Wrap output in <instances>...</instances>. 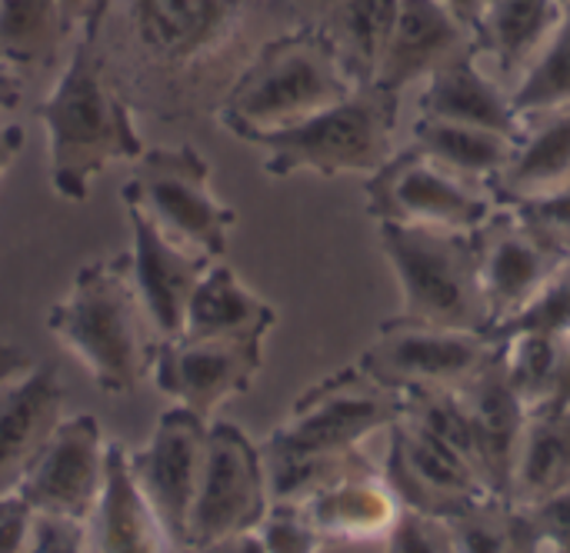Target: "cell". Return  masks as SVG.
<instances>
[{"instance_id": "obj_1", "label": "cell", "mask_w": 570, "mask_h": 553, "mask_svg": "<svg viewBox=\"0 0 570 553\" xmlns=\"http://www.w3.org/2000/svg\"><path fill=\"white\" fill-rule=\"evenodd\" d=\"M47 330L114 397L137 391L150 377L164 344L147 317L127 254L80 267L70 290L47 310Z\"/></svg>"}, {"instance_id": "obj_51", "label": "cell", "mask_w": 570, "mask_h": 553, "mask_svg": "<svg viewBox=\"0 0 570 553\" xmlns=\"http://www.w3.org/2000/svg\"><path fill=\"white\" fill-rule=\"evenodd\" d=\"M30 553H33V547H30Z\"/></svg>"}, {"instance_id": "obj_3", "label": "cell", "mask_w": 570, "mask_h": 553, "mask_svg": "<svg viewBox=\"0 0 570 553\" xmlns=\"http://www.w3.org/2000/svg\"><path fill=\"white\" fill-rule=\"evenodd\" d=\"M357 83L344 70L321 23H301L267 40L240 70L224 97V127L247 140L307 120L317 110L341 103Z\"/></svg>"}, {"instance_id": "obj_50", "label": "cell", "mask_w": 570, "mask_h": 553, "mask_svg": "<svg viewBox=\"0 0 570 553\" xmlns=\"http://www.w3.org/2000/svg\"><path fill=\"white\" fill-rule=\"evenodd\" d=\"M568 254H570V244H568Z\"/></svg>"}, {"instance_id": "obj_28", "label": "cell", "mask_w": 570, "mask_h": 553, "mask_svg": "<svg viewBox=\"0 0 570 553\" xmlns=\"http://www.w3.org/2000/svg\"><path fill=\"white\" fill-rule=\"evenodd\" d=\"M424 157L441 164L444 170L474 180V184H494V177L508 167L514 157L518 140L481 130V127H464V124H448L434 117H417L414 120V140H411Z\"/></svg>"}, {"instance_id": "obj_18", "label": "cell", "mask_w": 570, "mask_h": 553, "mask_svg": "<svg viewBox=\"0 0 570 553\" xmlns=\"http://www.w3.org/2000/svg\"><path fill=\"white\" fill-rule=\"evenodd\" d=\"M127 454V447L107 444L104 491L83 524L87 553H194L147 504Z\"/></svg>"}, {"instance_id": "obj_21", "label": "cell", "mask_w": 570, "mask_h": 553, "mask_svg": "<svg viewBox=\"0 0 570 553\" xmlns=\"http://www.w3.org/2000/svg\"><path fill=\"white\" fill-rule=\"evenodd\" d=\"M421 117L494 130L511 140H521L528 130V117H521L511 93H504V87L481 70L478 53L461 57L428 77L421 93Z\"/></svg>"}, {"instance_id": "obj_26", "label": "cell", "mask_w": 570, "mask_h": 553, "mask_svg": "<svg viewBox=\"0 0 570 553\" xmlns=\"http://www.w3.org/2000/svg\"><path fill=\"white\" fill-rule=\"evenodd\" d=\"M570 184V107L551 110L548 124L524 130L508 167L494 177L491 190L501 207L551 197Z\"/></svg>"}, {"instance_id": "obj_35", "label": "cell", "mask_w": 570, "mask_h": 553, "mask_svg": "<svg viewBox=\"0 0 570 553\" xmlns=\"http://www.w3.org/2000/svg\"><path fill=\"white\" fill-rule=\"evenodd\" d=\"M257 534H261L267 553H321L324 547V537L314 531V524L301 504L271 501Z\"/></svg>"}, {"instance_id": "obj_34", "label": "cell", "mask_w": 570, "mask_h": 553, "mask_svg": "<svg viewBox=\"0 0 570 553\" xmlns=\"http://www.w3.org/2000/svg\"><path fill=\"white\" fill-rule=\"evenodd\" d=\"M518 330H541L554 337H570V254L568 260L554 270V277L544 284V290L511 320L488 330V337H504Z\"/></svg>"}, {"instance_id": "obj_27", "label": "cell", "mask_w": 570, "mask_h": 553, "mask_svg": "<svg viewBox=\"0 0 570 553\" xmlns=\"http://www.w3.org/2000/svg\"><path fill=\"white\" fill-rule=\"evenodd\" d=\"M570 487V407H541L528 414L508 501L534 507Z\"/></svg>"}, {"instance_id": "obj_41", "label": "cell", "mask_w": 570, "mask_h": 553, "mask_svg": "<svg viewBox=\"0 0 570 553\" xmlns=\"http://www.w3.org/2000/svg\"><path fill=\"white\" fill-rule=\"evenodd\" d=\"M60 3V17H63V30L73 33L77 27H83V40H94L100 30V17L107 13L110 0H57Z\"/></svg>"}, {"instance_id": "obj_23", "label": "cell", "mask_w": 570, "mask_h": 553, "mask_svg": "<svg viewBox=\"0 0 570 553\" xmlns=\"http://www.w3.org/2000/svg\"><path fill=\"white\" fill-rule=\"evenodd\" d=\"M234 0H130L140 43L164 60L184 63L220 40L230 27Z\"/></svg>"}, {"instance_id": "obj_43", "label": "cell", "mask_w": 570, "mask_h": 553, "mask_svg": "<svg viewBox=\"0 0 570 553\" xmlns=\"http://www.w3.org/2000/svg\"><path fill=\"white\" fill-rule=\"evenodd\" d=\"M20 150H23V130L17 124H0V177L10 170Z\"/></svg>"}, {"instance_id": "obj_33", "label": "cell", "mask_w": 570, "mask_h": 553, "mask_svg": "<svg viewBox=\"0 0 570 553\" xmlns=\"http://www.w3.org/2000/svg\"><path fill=\"white\" fill-rule=\"evenodd\" d=\"M511 100L521 117L570 107V0L564 3V17L554 37L538 53V60L524 70Z\"/></svg>"}, {"instance_id": "obj_4", "label": "cell", "mask_w": 570, "mask_h": 553, "mask_svg": "<svg viewBox=\"0 0 570 553\" xmlns=\"http://www.w3.org/2000/svg\"><path fill=\"white\" fill-rule=\"evenodd\" d=\"M401 117V93L377 83H357L341 103L311 113L301 124L254 134L247 144L264 150L271 177L294 174H364L371 177L394 154V130Z\"/></svg>"}, {"instance_id": "obj_42", "label": "cell", "mask_w": 570, "mask_h": 553, "mask_svg": "<svg viewBox=\"0 0 570 553\" xmlns=\"http://www.w3.org/2000/svg\"><path fill=\"white\" fill-rule=\"evenodd\" d=\"M194 553H267L264 551V541L257 531H244V534H230V537H220V541H210L204 547H197Z\"/></svg>"}, {"instance_id": "obj_45", "label": "cell", "mask_w": 570, "mask_h": 553, "mask_svg": "<svg viewBox=\"0 0 570 553\" xmlns=\"http://www.w3.org/2000/svg\"><path fill=\"white\" fill-rule=\"evenodd\" d=\"M17 103H20V83L0 60V110H13Z\"/></svg>"}, {"instance_id": "obj_12", "label": "cell", "mask_w": 570, "mask_h": 553, "mask_svg": "<svg viewBox=\"0 0 570 553\" xmlns=\"http://www.w3.org/2000/svg\"><path fill=\"white\" fill-rule=\"evenodd\" d=\"M481 290L488 300V330L521 314L568 260V250L528 224L514 207H498L478 230Z\"/></svg>"}, {"instance_id": "obj_8", "label": "cell", "mask_w": 570, "mask_h": 553, "mask_svg": "<svg viewBox=\"0 0 570 553\" xmlns=\"http://www.w3.org/2000/svg\"><path fill=\"white\" fill-rule=\"evenodd\" d=\"M494 350V340L481 330H454L397 314L377 327L357 367L381 387L411 397L461 391L491 364Z\"/></svg>"}, {"instance_id": "obj_19", "label": "cell", "mask_w": 570, "mask_h": 553, "mask_svg": "<svg viewBox=\"0 0 570 553\" xmlns=\"http://www.w3.org/2000/svg\"><path fill=\"white\" fill-rule=\"evenodd\" d=\"M63 421V384L50 364L0 384V497L13 494Z\"/></svg>"}, {"instance_id": "obj_16", "label": "cell", "mask_w": 570, "mask_h": 553, "mask_svg": "<svg viewBox=\"0 0 570 553\" xmlns=\"http://www.w3.org/2000/svg\"><path fill=\"white\" fill-rule=\"evenodd\" d=\"M474 53L481 57L474 30L441 0H401L374 83L404 93L414 80H428L441 67Z\"/></svg>"}, {"instance_id": "obj_48", "label": "cell", "mask_w": 570, "mask_h": 553, "mask_svg": "<svg viewBox=\"0 0 570 553\" xmlns=\"http://www.w3.org/2000/svg\"><path fill=\"white\" fill-rule=\"evenodd\" d=\"M307 3H311V7L317 10V20H321V17H324V13H327L331 7H334V0H307ZM317 20H314V23H317Z\"/></svg>"}, {"instance_id": "obj_44", "label": "cell", "mask_w": 570, "mask_h": 553, "mask_svg": "<svg viewBox=\"0 0 570 553\" xmlns=\"http://www.w3.org/2000/svg\"><path fill=\"white\" fill-rule=\"evenodd\" d=\"M27 367H30V357H27L20 347H13V344H3V340H0V384H7L10 377L23 374Z\"/></svg>"}, {"instance_id": "obj_17", "label": "cell", "mask_w": 570, "mask_h": 553, "mask_svg": "<svg viewBox=\"0 0 570 553\" xmlns=\"http://www.w3.org/2000/svg\"><path fill=\"white\" fill-rule=\"evenodd\" d=\"M127 220H130V240H134L127 254L134 284L140 290V300L160 340H174L184 330L187 300L214 260L170 240L137 210H127Z\"/></svg>"}, {"instance_id": "obj_6", "label": "cell", "mask_w": 570, "mask_h": 553, "mask_svg": "<svg viewBox=\"0 0 570 553\" xmlns=\"http://www.w3.org/2000/svg\"><path fill=\"white\" fill-rule=\"evenodd\" d=\"M404 414V397L371 381L357 364L344 367L297 397L287 421L264 441V464L341 461L387 431Z\"/></svg>"}, {"instance_id": "obj_7", "label": "cell", "mask_w": 570, "mask_h": 553, "mask_svg": "<svg viewBox=\"0 0 570 553\" xmlns=\"http://www.w3.org/2000/svg\"><path fill=\"white\" fill-rule=\"evenodd\" d=\"M120 197L127 210L144 214L170 240L210 260L227 254L237 214L217 200L210 187V164L197 147L184 144L144 150L134 160V174L127 177Z\"/></svg>"}, {"instance_id": "obj_13", "label": "cell", "mask_w": 570, "mask_h": 553, "mask_svg": "<svg viewBox=\"0 0 570 553\" xmlns=\"http://www.w3.org/2000/svg\"><path fill=\"white\" fill-rule=\"evenodd\" d=\"M107 444L94 414L63 417L23 474L17 494L33 507L37 517L87 524L104 491Z\"/></svg>"}, {"instance_id": "obj_31", "label": "cell", "mask_w": 570, "mask_h": 553, "mask_svg": "<svg viewBox=\"0 0 570 553\" xmlns=\"http://www.w3.org/2000/svg\"><path fill=\"white\" fill-rule=\"evenodd\" d=\"M498 347V361L504 367L508 384L524 401L528 411H541L554 401L568 337L541 334V330H518L504 337H491Z\"/></svg>"}, {"instance_id": "obj_52", "label": "cell", "mask_w": 570, "mask_h": 553, "mask_svg": "<svg viewBox=\"0 0 570 553\" xmlns=\"http://www.w3.org/2000/svg\"><path fill=\"white\" fill-rule=\"evenodd\" d=\"M564 3H568V0H564Z\"/></svg>"}, {"instance_id": "obj_29", "label": "cell", "mask_w": 570, "mask_h": 553, "mask_svg": "<svg viewBox=\"0 0 570 553\" xmlns=\"http://www.w3.org/2000/svg\"><path fill=\"white\" fill-rule=\"evenodd\" d=\"M401 0H334L317 20L354 83H374Z\"/></svg>"}, {"instance_id": "obj_15", "label": "cell", "mask_w": 570, "mask_h": 553, "mask_svg": "<svg viewBox=\"0 0 570 553\" xmlns=\"http://www.w3.org/2000/svg\"><path fill=\"white\" fill-rule=\"evenodd\" d=\"M204 441H207V421L177 404L160 414L150 441L140 451L127 454L140 494L184 544H187V517L200 477V461H204Z\"/></svg>"}, {"instance_id": "obj_37", "label": "cell", "mask_w": 570, "mask_h": 553, "mask_svg": "<svg viewBox=\"0 0 570 553\" xmlns=\"http://www.w3.org/2000/svg\"><path fill=\"white\" fill-rule=\"evenodd\" d=\"M37 531L33 507L13 491L0 497V553H30Z\"/></svg>"}, {"instance_id": "obj_38", "label": "cell", "mask_w": 570, "mask_h": 553, "mask_svg": "<svg viewBox=\"0 0 570 553\" xmlns=\"http://www.w3.org/2000/svg\"><path fill=\"white\" fill-rule=\"evenodd\" d=\"M528 224H534L541 234H548L551 240H558L564 250L570 244V184L564 190L551 194V197H541V200H531V204H518L514 207Z\"/></svg>"}, {"instance_id": "obj_49", "label": "cell", "mask_w": 570, "mask_h": 553, "mask_svg": "<svg viewBox=\"0 0 570 553\" xmlns=\"http://www.w3.org/2000/svg\"><path fill=\"white\" fill-rule=\"evenodd\" d=\"M544 553H570V544H548Z\"/></svg>"}, {"instance_id": "obj_47", "label": "cell", "mask_w": 570, "mask_h": 553, "mask_svg": "<svg viewBox=\"0 0 570 553\" xmlns=\"http://www.w3.org/2000/svg\"><path fill=\"white\" fill-rule=\"evenodd\" d=\"M548 407H554V411H561V407H570V337H568V350H564V367H561V381H558L554 401H551Z\"/></svg>"}, {"instance_id": "obj_36", "label": "cell", "mask_w": 570, "mask_h": 553, "mask_svg": "<svg viewBox=\"0 0 570 553\" xmlns=\"http://www.w3.org/2000/svg\"><path fill=\"white\" fill-rule=\"evenodd\" d=\"M384 541L387 553H454L448 524L417 511H401L397 524Z\"/></svg>"}, {"instance_id": "obj_5", "label": "cell", "mask_w": 570, "mask_h": 553, "mask_svg": "<svg viewBox=\"0 0 570 553\" xmlns=\"http://www.w3.org/2000/svg\"><path fill=\"white\" fill-rule=\"evenodd\" d=\"M377 240L384 260L397 277L404 317L488 334L491 317L481 290L474 234L444 227L377 224Z\"/></svg>"}, {"instance_id": "obj_25", "label": "cell", "mask_w": 570, "mask_h": 553, "mask_svg": "<svg viewBox=\"0 0 570 553\" xmlns=\"http://www.w3.org/2000/svg\"><path fill=\"white\" fill-rule=\"evenodd\" d=\"M277 324V310L257 297L227 264H210L187 300L180 337H250L264 340Z\"/></svg>"}, {"instance_id": "obj_9", "label": "cell", "mask_w": 570, "mask_h": 553, "mask_svg": "<svg viewBox=\"0 0 570 553\" xmlns=\"http://www.w3.org/2000/svg\"><path fill=\"white\" fill-rule=\"evenodd\" d=\"M498 197L488 184L464 180L414 144L391 154L364 184V210L377 224H411V227H444L474 234L494 210Z\"/></svg>"}, {"instance_id": "obj_22", "label": "cell", "mask_w": 570, "mask_h": 553, "mask_svg": "<svg viewBox=\"0 0 570 553\" xmlns=\"http://www.w3.org/2000/svg\"><path fill=\"white\" fill-rule=\"evenodd\" d=\"M311 517L314 531L334 544H371L384 541L391 527L401 517V501L387 487L381 467L351 474L324 491H317L311 501L301 504Z\"/></svg>"}, {"instance_id": "obj_10", "label": "cell", "mask_w": 570, "mask_h": 553, "mask_svg": "<svg viewBox=\"0 0 570 553\" xmlns=\"http://www.w3.org/2000/svg\"><path fill=\"white\" fill-rule=\"evenodd\" d=\"M271 507L267 471L261 447L234 424H207L200 477L187 517V544L190 551L257 531Z\"/></svg>"}, {"instance_id": "obj_30", "label": "cell", "mask_w": 570, "mask_h": 553, "mask_svg": "<svg viewBox=\"0 0 570 553\" xmlns=\"http://www.w3.org/2000/svg\"><path fill=\"white\" fill-rule=\"evenodd\" d=\"M454 553H544L548 541L534 517L511 501H488L474 511L448 517Z\"/></svg>"}, {"instance_id": "obj_32", "label": "cell", "mask_w": 570, "mask_h": 553, "mask_svg": "<svg viewBox=\"0 0 570 553\" xmlns=\"http://www.w3.org/2000/svg\"><path fill=\"white\" fill-rule=\"evenodd\" d=\"M63 30L57 0H0V60L40 67L60 53Z\"/></svg>"}, {"instance_id": "obj_40", "label": "cell", "mask_w": 570, "mask_h": 553, "mask_svg": "<svg viewBox=\"0 0 570 553\" xmlns=\"http://www.w3.org/2000/svg\"><path fill=\"white\" fill-rule=\"evenodd\" d=\"M524 511L534 517V524L548 544H570V487L534 507H524Z\"/></svg>"}, {"instance_id": "obj_14", "label": "cell", "mask_w": 570, "mask_h": 553, "mask_svg": "<svg viewBox=\"0 0 570 553\" xmlns=\"http://www.w3.org/2000/svg\"><path fill=\"white\" fill-rule=\"evenodd\" d=\"M264 367V340L250 337H174L154 361V384L180 407L210 421L220 404L247 394Z\"/></svg>"}, {"instance_id": "obj_20", "label": "cell", "mask_w": 570, "mask_h": 553, "mask_svg": "<svg viewBox=\"0 0 570 553\" xmlns=\"http://www.w3.org/2000/svg\"><path fill=\"white\" fill-rule=\"evenodd\" d=\"M461 397L468 404L481 477H484V484L491 487L494 497L508 501L511 471H514L521 434H524V424H528L531 411L524 407V401L508 384L504 367L498 361V350H494L491 364L471 384L461 387Z\"/></svg>"}, {"instance_id": "obj_39", "label": "cell", "mask_w": 570, "mask_h": 553, "mask_svg": "<svg viewBox=\"0 0 570 553\" xmlns=\"http://www.w3.org/2000/svg\"><path fill=\"white\" fill-rule=\"evenodd\" d=\"M33 553H87V547H83V527L70 524V521L37 517Z\"/></svg>"}, {"instance_id": "obj_24", "label": "cell", "mask_w": 570, "mask_h": 553, "mask_svg": "<svg viewBox=\"0 0 570 553\" xmlns=\"http://www.w3.org/2000/svg\"><path fill=\"white\" fill-rule=\"evenodd\" d=\"M564 0H484L474 37L478 50L494 57L504 77H524L554 37Z\"/></svg>"}, {"instance_id": "obj_46", "label": "cell", "mask_w": 570, "mask_h": 553, "mask_svg": "<svg viewBox=\"0 0 570 553\" xmlns=\"http://www.w3.org/2000/svg\"><path fill=\"white\" fill-rule=\"evenodd\" d=\"M454 17H461L471 30L478 27V17H481V7H484V0H441Z\"/></svg>"}, {"instance_id": "obj_11", "label": "cell", "mask_w": 570, "mask_h": 553, "mask_svg": "<svg viewBox=\"0 0 570 553\" xmlns=\"http://www.w3.org/2000/svg\"><path fill=\"white\" fill-rule=\"evenodd\" d=\"M387 434L391 441L381 474L404 511L448 521L494 501L474 464L407 414H401L387 427Z\"/></svg>"}, {"instance_id": "obj_2", "label": "cell", "mask_w": 570, "mask_h": 553, "mask_svg": "<svg viewBox=\"0 0 570 553\" xmlns=\"http://www.w3.org/2000/svg\"><path fill=\"white\" fill-rule=\"evenodd\" d=\"M37 120L47 130L50 184L67 204H83L90 184L110 164L137 160L147 150L127 103L94 53V40L70 53L57 87L40 100Z\"/></svg>"}]
</instances>
